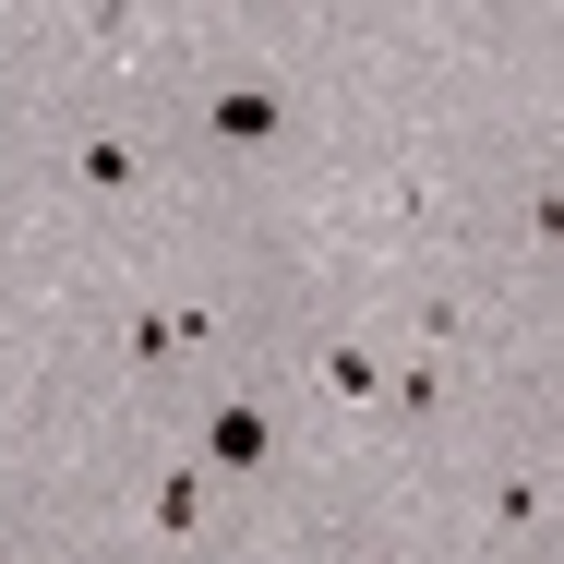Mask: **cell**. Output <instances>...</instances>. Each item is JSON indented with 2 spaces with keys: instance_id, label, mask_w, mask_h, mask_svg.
Returning a JSON list of instances; mask_svg holds the SVG:
<instances>
[{
  "instance_id": "obj_1",
  "label": "cell",
  "mask_w": 564,
  "mask_h": 564,
  "mask_svg": "<svg viewBox=\"0 0 564 564\" xmlns=\"http://www.w3.org/2000/svg\"><path fill=\"white\" fill-rule=\"evenodd\" d=\"M193 132H205L217 156H264V144H289V85H264V73H228V85H205Z\"/></svg>"
},
{
  "instance_id": "obj_2",
  "label": "cell",
  "mask_w": 564,
  "mask_h": 564,
  "mask_svg": "<svg viewBox=\"0 0 564 564\" xmlns=\"http://www.w3.org/2000/svg\"><path fill=\"white\" fill-rule=\"evenodd\" d=\"M193 468H205V480H252V468H276V409H264V397H217V409L193 421Z\"/></svg>"
},
{
  "instance_id": "obj_3",
  "label": "cell",
  "mask_w": 564,
  "mask_h": 564,
  "mask_svg": "<svg viewBox=\"0 0 564 564\" xmlns=\"http://www.w3.org/2000/svg\"><path fill=\"white\" fill-rule=\"evenodd\" d=\"M193 529H205V468L181 456V468L156 480V541H193Z\"/></svg>"
},
{
  "instance_id": "obj_4",
  "label": "cell",
  "mask_w": 564,
  "mask_h": 564,
  "mask_svg": "<svg viewBox=\"0 0 564 564\" xmlns=\"http://www.w3.org/2000/svg\"><path fill=\"white\" fill-rule=\"evenodd\" d=\"M73 181H97V193H132V181H144V156H132L120 132H97V144L73 156Z\"/></svg>"
},
{
  "instance_id": "obj_5",
  "label": "cell",
  "mask_w": 564,
  "mask_h": 564,
  "mask_svg": "<svg viewBox=\"0 0 564 564\" xmlns=\"http://www.w3.org/2000/svg\"><path fill=\"white\" fill-rule=\"evenodd\" d=\"M325 397H348V409H360V397H384V360H372V348H325Z\"/></svg>"
}]
</instances>
